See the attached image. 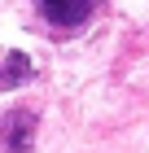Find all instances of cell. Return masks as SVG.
<instances>
[{
    "label": "cell",
    "instance_id": "cell-2",
    "mask_svg": "<svg viewBox=\"0 0 149 153\" xmlns=\"http://www.w3.org/2000/svg\"><path fill=\"white\" fill-rule=\"evenodd\" d=\"M40 9H44L48 22H57V26H79L92 13V0H40Z\"/></svg>",
    "mask_w": 149,
    "mask_h": 153
},
{
    "label": "cell",
    "instance_id": "cell-3",
    "mask_svg": "<svg viewBox=\"0 0 149 153\" xmlns=\"http://www.w3.org/2000/svg\"><path fill=\"white\" fill-rule=\"evenodd\" d=\"M31 74H35V66H31L26 53H18V48H4L0 53V88H22Z\"/></svg>",
    "mask_w": 149,
    "mask_h": 153
},
{
    "label": "cell",
    "instance_id": "cell-1",
    "mask_svg": "<svg viewBox=\"0 0 149 153\" xmlns=\"http://www.w3.org/2000/svg\"><path fill=\"white\" fill-rule=\"evenodd\" d=\"M31 140H35L31 109H9L0 118V153H31Z\"/></svg>",
    "mask_w": 149,
    "mask_h": 153
}]
</instances>
